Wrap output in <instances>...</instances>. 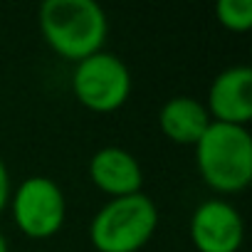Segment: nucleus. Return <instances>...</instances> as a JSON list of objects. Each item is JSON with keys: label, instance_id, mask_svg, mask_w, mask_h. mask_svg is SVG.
<instances>
[{"label": "nucleus", "instance_id": "1", "mask_svg": "<svg viewBox=\"0 0 252 252\" xmlns=\"http://www.w3.org/2000/svg\"><path fill=\"white\" fill-rule=\"evenodd\" d=\"M40 30L60 57L79 62L101 52L109 20L94 0H45L40 8Z\"/></svg>", "mask_w": 252, "mask_h": 252}, {"label": "nucleus", "instance_id": "2", "mask_svg": "<svg viewBox=\"0 0 252 252\" xmlns=\"http://www.w3.org/2000/svg\"><path fill=\"white\" fill-rule=\"evenodd\" d=\"M198 173L218 193H240L252 181V136L247 126L210 121L195 144Z\"/></svg>", "mask_w": 252, "mask_h": 252}, {"label": "nucleus", "instance_id": "3", "mask_svg": "<svg viewBox=\"0 0 252 252\" xmlns=\"http://www.w3.org/2000/svg\"><path fill=\"white\" fill-rule=\"evenodd\" d=\"M158 227V208L146 193L111 198L92 218L89 240L99 252H136Z\"/></svg>", "mask_w": 252, "mask_h": 252}, {"label": "nucleus", "instance_id": "4", "mask_svg": "<svg viewBox=\"0 0 252 252\" xmlns=\"http://www.w3.org/2000/svg\"><path fill=\"white\" fill-rule=\"evenodd\" d=\"M72 92L77 101L92 111H116L131 94V72L121 57L101 50L74 64Z\"/></svg>", "mask_w": 252, "mask_h": 252}, {"label": "nucleus", "instance_id": "5", "mask_svg": "<svg viewBox=\"0 0 252 252\" xmlns=\"http://www.w3.org/2000/svg\"><path fill=\"white\" fill-rule=\"evenodd\" d=\"M15 225L32 240L57 235L67 218V200L62 188L47 176H28L10 195Z\"/></svg>", "mask_w": 252, "mask_h": 252}, {"label": "nucleus", "instance_id": "6", "mask_svg": "<svg viewBox=\"0 0 252 252\" xmlns=\"http://www.w3.org/2000/svg\"><path fill=\"white\" fill-rule=\"evenodd\" d=\"M190 237L198 252H237L245 237L242 215L227 200H203L190 215Z\"/></svg>", "mask_w": 252, "mask_h": 252}, {"label": "nucleus", "instance_id": "7", "mask_svg": "<svg viewBox=\"0 0 252 252\" xmlns=\"http://www.w3.org/2000/svg\"><path fill=\"white\" fill-rule=\"evenodd\" d=\"M205 109L213 121L247 126L252 119V69L247 64L222 69L208 89Z\"/></svg>", "mask_w": 252, "mask_h": 252}, {"label": "nucleus", "instance_id": "8", "mask_svg": "<svg viewBox=\"0 0 252 252\" xmlns=\"http://www.w3.org/2000/svg\"><path fill=\"white\" fill-rule=\"evenodd\" d=\"M92 183L111 198L141 193L144 171L134 154L121 146H104L89 158Z\"/></svg>", "mask_w": 252, "mask_h": 252}, {"label": "nucleus", "instance_id": "9", "mask_svg": "<svg viewBox=\"0 0 252 252\" xmlns=\"http://www.w3.org/2000/svg\"><path fill=\"white\" fill-rule=\"evenodd\" d=\"M210 114L205 104H200L193 96H173L161 106L158 124L166 139L181 146H195L198 139L205 134L210 126Z\"/></svg>", "mask_w": 252, "mask_h": 252}, {"label": "nucleus", "instance_id": "10", "mask_svg": "<svg viewBox=\"0 0 252 252\" xmlns=\"http://www.w3.org/2000/svg\"><path fill=\"white\" fill-rule=\"evenodd\" d=\"M215 13L220 25L232 32H245L252 28V0H220Z\"/></svg>", "mask_w": 252, "mask_h": 252}, {"label": "nucleus", "instance_id": "11", "mask_svg": "<svg viewBox=\"0 0 252 252\" xmlns=\"http://www.w3.org/2000/svg\"><path fill=\"white\" fill-rule=\"evenodd\" d=\"M10 195H13V186H10V173H8V166L0 158V213L5 210V205L10 203Z\"/></svg>", "mask_w": 252, "mask_h": 252}, {"label": "nucleus", "instance_id": "12", "mask_svg": "<svg viewBox=\"0 0 252 252\" xmlns=\"http://www.w3.org/2000/svg\"><path fill=\"white\" fill-rule=\"evenodd\" d=\"M0 252H10V247H8V237L3 235V230H0Z\"/></svg>", "mask_w": 252, "mask_h": 252}]
</instances>
